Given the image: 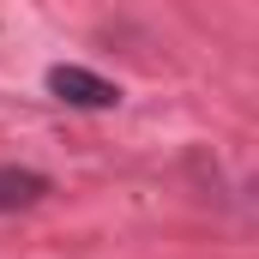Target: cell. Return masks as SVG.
Returning <instances> with one entry per match:
<instances>
[{"mask_svg": "<svg viewBox=\"0 0 259 259\" xmlns=\"http://www.w3.org/2000/svg\"><path fill=\"white\" fill-rule=\"evenodd\" d=\"M49 97L55 103H72V109H115L121 103V91L109 78L84 72V66H49Z\"/></svg>", "mask_w": 259, "mask_h": 259, "instance_id": "6da1fadb", "label": "cell"}, {"mask_svg": "<svg viewBox=\"0 0 259 259\" xmlns=\"http://www.w3.org/2000/svg\"><path fill=\"white\" fill-rule=\"evenodd\" d=\"M49 193H55V187H49V175H42V169L0 163V217H12V211H30V205H42Z\"/></svg>", "mask_w": 259, "mask_h": 259, "instance_id": "7a4b0ae2", "label": "cell"}]
</instances>
